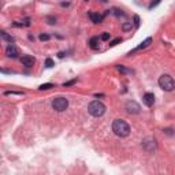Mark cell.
Returning <instances> with one entry per match:
<instances>
[{"mask_svg": "<svg viewBox=\"0 0 175 175\" xmlns=\"http://www.w3.org/2000/svg\"><path fill=\"white\" fill-rule=\"evenodd\" d=\"M112 131L118 137H127L130 134V126L123 119H115L112 122Z\"/></svg>", "mask_w": 175, "mask_h": 175, "instance_id": "obj_1", "label": "cell"}, {"mask_svg": "<svg viewBox=\"0 0 175 175\" xmlns=\"http://www.w3.org/2000/svg\"><path fill=\"white\" fill-rule=\"evenodd\" d=\"M88 111H89V114L92 116L99 118L105 112V105H104L101 101H99V100H93V101L89 103V105H88Z\"/></svg>", "mask_w": 175, "mask_h": 175, "instance_id": "obj_2", "label": "cell"}, {"mask_svg": "<svg viewBox=\"0 0 175 175\" xmlns=\"http://www.w3.org/2000/svg\"><path fill=\"white\" fill-rule=\"evenodd\" d=\"M159 86H160L163 90H166V92H172L175 88V82L171 75L163 74V75L159 78Z\"/></svg>", "mask_w": 175, "mask_h": 175, "instance_id": "obj_3", "label": "cell"}, {"mask_svg": "<svg viewBox=\"0 0 175 175\" xmlns=\"http://www.w3.org/2000/svg\"><path fill=\"white\" fill-rule=\"evenodd\" d=\"M68 107V100L66 97H56L52 100V108L58 112H62L64 109H67Z\"/></svg>", "mask_w": 175, "mask_h": 175, "instance_id": "obj_4", "label": "cell"}, {"mask_svg": "<svg viewBox=\"0 0 175 175\" xmlns=\"http://www.w3.org/2000/svg\"><path fill=\"white\" fill-rule=\"evenodd\" d=\"M125 107H126V111H127L129 114H133V115H135V114H139V111H141V107H139V104L135 103V101H133V100L127 101Z\"/></svg>", "mask_w": 175, "mask_h": 175, "instance_id": "obj_5", "label": "cell"}, {"mask_svg": "<svg viewBox=\"0 0 175 175\" xmlns=\"http://www.w3.org/2000/svg\"><path fill=\"white\" fill-rule=\"evenodd\" d=\"M21 63L23 66H26V67H33V64L36 63V59L33 56H30V55H23L21 58Z\"/></svg>", "mask_w": 175, "mask_h": 175, "instance_id": "obj_6", "label": "cell"}, {"mask_svg": "<svg viewBox=\"0 0 175 175\" xmlns=\"http://www.w3.org/2000/svg\"><path fill=\"white\" fill-rule=\"evenodd\" d=\"M142 101H144L145 105L152 107L153 104H155V94L153 93H145L144 97H142Z\"/></svg>", "mask_w": 175, "mask_h": 175, "instance_id": "obj_7", "label": "cell"}, {"mask_svg": "<svg viewBox=\"0 0 175 175\" xmlns=\"http://www.w3.org/2000/svg\"><path fill=\"white\" fill-rule=\"evenodd\" d=\"M88 15H89L90 21H92L93 23H101L103 22V19H104V17H105V15H103V14H96V13H89Z\"/></svg>", "mask_w": 175, "mask_h": 175, "instance_id": "obj_8", "label": "cell"}, {"mask_svg": "<svg viewBox=\"0 0 175 175\" xmlns=\"http://www.w3.org/2000/svg\"><path fill=\"white\" fill-rule=\"evenodd\" d=\"M6 55H7V58H18V50L14 47V45H8L7 47V50H6Z\"/></svg>", "mask_w": 175, "mask_h": 175, "instance_id": "obj_9", "label": "cell"}, {"mask_svg": "<svg viewBox=\"0 0 175 175\" xmlns=\"http://www.w3.org/2000/svg\"><path fill=\"white\" fill-rule=\"evenodd\" d=\"M99 37H92L89 40V47L92 48V50H99Z\"/></svg>", "mask_w": 175, "mask_h": 175, "instance_id": "obj_10", "label": "cell"}, {"mask_svg": "<svg viewBox=\"0 0 175 175\" xmlns=\"http://www.w3.org/2000/svg\"><path fill=\"white\" fill-rule=\"evenodd\" d=\"M151 43H152V37H148V38H146L145 41H142V43H141V45H138V47H137V48H135L134 51L144 50V48H146V47H148V45L151 44ZM134 51H133V52H134Z\"/></svg>", "mask_w": 175, "mask_h": 175, "instance_id": "obj_11", "label": "cell"}, {"mask_svg": "<svg viewBox=\"0 0 175 175\" xmlns=\"http://www.w3.org/2000/svg\"><path fill=\"white\" fill-rule=\"evenodd\" d=\"M131 27H133V25H131V22H125L123 25H122V29L125 31H129L131 30Z\"/></svg>", "mask_w": 175, "mask_h": 175, "instance_id": "obj_12", "label": "cell"}, {"mask_svg": "<svg viewBox=\"0 0 175 175\" xmlns=\"http://www.w3.org/2000/svg\"><path fill=\"white\" fill-rule=\"evenodd\" d=\"M1 37H3L4 40H7L8 43H14V38H13L11 36H8V34H7L6 31H1Z\"/></svg>", "mask_w": 175, "mask_h": 175, "instance_id": "obj_13", "label": "cell"}, {"mask_svg": "<svg viewBox=\"0 0 175 175\" xmlns=\"http://www.w3.org/2000/svg\"><path fill=\"white\" fill-rule=\"evenodd\" d=\"M51 88H54L52 84H43V85L38 86V89L40 90H47V89H51Z\"/></svg>", "mask_w": 175, "mask_h": 175, "instance_id": "obj_14", "label": "cell"}, {"mask_svg": "<svg viewBox=\"0 0 175 175\" xmlns=\"http://www.w3.org/2000/svg\"><path fill=\"white\" fill-rule=\"evenodd\" d=\"M55 66V63H54V60H52V59H47V60H45V67L47 68H51V67H54Z\"/></svg>", "mask_w": 175, "mask_h": 175, "instance_id": "obj_15", "label": "cell"}, {"mask_svg": "<svg viewBox=\"0 0 175 175\" xmlns=\"http://www.w3.org/2000/svg\"><path fill=\"white\" fill-rule=\"evenodd\" d=\"M116 68L119 70V71L125 73V74H133V71H131V70H127V68H125L123 66H116Z\"/></svg>", "mask_w": 175, "mask_h": 175, "instance_id": "obj_16", "label": "cell"}, {"mask_svg": "<svg viewBox=\"0 0 175 175\" xmlns=\"http://www.w3.org/2000/svg\"><path fill=\"white\" fill-rule=\"evenodd\" d=\"M108 38H109V33L108 31H104L103 34H101V37H100V40H103V41H107Z\"/></svg>", "mask_w": 175, "mask_h": 175, "instance_id": "obj_17", "label": "cell"}, {"mask_svg": "<svg viewBox=\"0 0 175 175\" xmlns=\"http://www.w3.org/2000/svg\"><path fill=\"white\" fill-rule=\"evenodd\" d=\"M47 21H48V23H50V25H54V23H56V18H54V17H47Z\"/></svg>", "mask_w": 175, "mask_h": 175, "instance_id": "obj_18", "label": "cell"}, {"mask_svg": "<svg viewBox=\"0 0 175 175\" xmlns=\"http://www.w3.org/2000/svg\"><path fill=\"white\" fill-rule=\"evenodd\" d=\"M121 41H122V38H115V40H114V41H111V43H109V47H114V45L119 44Z\"/></svg>", "mask_w": 175, "mask_h": 175, "instance_id": "obj_19", "label": "cell"}, {"mask_svg": "<svg viewBox=\"0 0 175 175\" xmlns=\"http://www.w3.org/2000/svg\"><path fill=\"white\" fill-rule=\"evenodd\" d=\"M40 40L41 41H48L50 40V36H48V34H40Z\"/></svg>", "mask_w": 175, "mask_h": 175, "instance_id": "obj_20", "label": "cell"}, {"mask_svg": "<svg viewBox=\"0 0 175 175\" xmlns=\"http://www.w3.org/2000/svg\"><path fill=\"white\" fill-rule=\"evenodd\" d=\"M159 3H160V0H153L152 3H151V6H149V8H153V7H156Z\"/></svg>", "mask_w": 175, "mask_h": 175, "instance_id": "obj_21", "label": "cell"}, {"mask_svg": "<svg viewBox=\"0 0 175 175\" xmlns=\"http://www.w3.org/2000/svg\"><path fill=\"white\" fill-rule=\"evenodd\" d=\"M134 25H135V27L139 26V18H138V15H134Z\"/></svg>", "mask_w": 175, "mask_h": 175, "instance_id": "obj_22", "label": "cell"}, {"mask_svg": "<svg viewBox=\"0 0 175 175\" xmlns=\"http://www.w3.org/2000/svg\"><path fill=\"white\" fill-rule=\"evenodd\" d=\"M74 84H75V79H73V81H68V82H64V84H63V86H64V88H66V86L74 85Z\"/></svg>", "mask_w": 175, "mask_h": 175, "instance_id": "obj_23", "label": "cell"}, {"mask_svg": "<svg viewBox=\"0 0 175 175\" xmlns=\"http://www.w3.org/2000/svg\"><path fill=\"white\" fill-rule=\"evenodd\" d=\"M58 56H59V58H64V52H59Z\"/></svg>", "mask_w": 175, "mask_h": 175, "instance_id": "obj_24", "label": "cell"}, {"mask_svg": "<svg viewBox=\"0 0 175 175\" xmlns=\"http://www.w3.org/2000/svg\"><path fill=\"white\" fill-rule=\"evenodd\" d=\"M104 1H105V0H104Z\"/></svg>", "mask_w": 175, "mask_h": 175, "instance_id": "obj_25", "label": "cell"}]
</instances>
